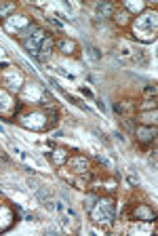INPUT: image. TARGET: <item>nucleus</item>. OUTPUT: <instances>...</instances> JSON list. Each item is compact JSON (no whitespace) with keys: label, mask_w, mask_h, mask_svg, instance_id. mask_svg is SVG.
Segmentation results:
<instances>
[{"label":"nucleus","mask_w":158,"mask_h":236,"mask_svg":"<svg viewBox=\"0 0 158 236\" xmlns=\"http://www.w3.org/2000/svg\"><path fill=\"white\" fill-rule=\"evenodd\" d=\"M137 217H145V221H150V219L154 217V213H148L145 209H139V211H137Z\"/></svg>","instance_id":"7ed1b4c3"},{"label":"nucleus","mask_w":158,"mask_h":236,"mask_svg":"<svg viewBox=\"0 0 158 236\" xmlns=\"http://www.w3.org/2000/svg\"><path fill=\"white\" fill-rule=\"evenodd\" d=\"M137 137H139L141 141H145V139H154V129H143V127H141Z\"/></svg>","instance_id":"f257e3e1"},{"label":"nucleus","mask_w":158,"mask_h":236,"mask_svg":"<svg viewBox=\"0 0 158 236\" xmlns=\"http://www.w3.org/2000/svg\"><path fill=\"white\" fill-rule=\"evenodd\" d=\"M61 49L66 51V53H72V49H74V42L68 40V42H61Z\"/></svg>","instance_id":"20e7f679"},{"label":"nucleus","mask_w":158,"mask_h":236,"mask_svg":"<svg viewBox=\"0 0 158 236\" xmlns=\"http://www.w3.org/2000/svg\"><path fill=\"white\" fill-rule=\"evenodd\" d=\"M93 196H91V198H87V202H85V209H88V211H91V209H93Z\"/></svg>","instance_id":"0eeeda50"},{"label":"nucleus","mask_w":158,"mask_h":236,"mask_svg":"<svg viewBox=\"0 0 158 236\" xmlns=\"http://www.w3.org/2000/svg\"><path fill=\"white\" fill-rule=\"evenodd\" d=\"M150 118H152V120L156 118V112H154V110H152V114H141V120H143V122H150ZM154 122H156V120H154Z\"/></svg>","instance_id":"39448f33"},{"label":"nucleus","mask_w":158,"mask_h":236,"mask_svg":"<svg viewBox=\"0 0 158 236\" xmlns=\"http://www.w3.org/2000/svg\"><path fill=\"white\" fill-rule=\"evenodd\" d=\"M97 13L103 15V17H110L112 15V4H97Z\"/></svg>","instance_id":"f03ea898"},{"label":"nucleus","mask_w":158,"mask_h":236,"mask_svg":"<svg viewBox=\"0 0 158 236\" xmlns=\"http://www.w3.org/2000/svg\"><path fill=\"white\" fill-rule=\"evenodd\" d=\"M88 51H91V55H93V57H95V59H99V53H97V49H93V47H91V49H88Z\"/></svg>","instance_id":"6e6552de"},{"label":"nucleus","mask_w":158,"mask_h":236,"mask_svg":"<svg viewBox=\"0 0 158 236\" xmlns=\"http://www.w3.org/2000/svg\"><path fill=\"white\" fill-rule=\"evenodd\" d=\"M51 49H53V42L51 40H44L42 42V53H51Z\"/></svg>","instance_id":"423d86ee"}]
</instances>
